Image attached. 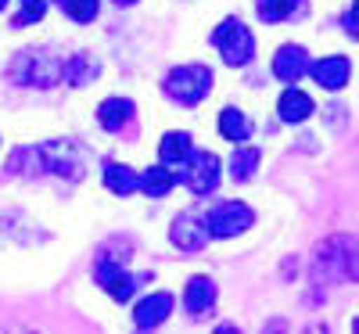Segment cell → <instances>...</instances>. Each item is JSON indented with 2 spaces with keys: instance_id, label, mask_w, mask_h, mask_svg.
Instances as JSON below:
<instances>
[{
  "instance_id": "obj_12",
  "label": "cell",
  "mask_w": 359,
  "mask_h": 334,
  "mask_svg": "<svg viewBox=\"0 0 359 334\" xmlns=\"http://www.w3.org/2000/svg\"><path fill=\"white\" fill-rule=\"evenodd\" d=\"M191 133H165L162 137V144H158V159H162V166L165 169H172V166H184V159L191 155Z\"/></svg>"
},
{
  "instance_id": "obj_22",
  "label": "cell",
  "mask_w": 359,
  "mask_h": 334,
  "mask_svg": "<svg viewBox=\"0 0 359 334\" xmlns=\"http://www.w3.org/2000/svg\"><path fill=\"white\" fill-rule=\"evenodd\" d=\"M345 29H348V36H355V8L345 11Z\"/></svg>"
},
{
  "instance_id": "obj_11",
  "label": "cell",
  "mask_w": 359,
  "mask_h": 334,
  "mask_svg": "<svg viewBox=\"0 0 359 334\" xmlns=\"http://www.w3.org/2000/svg\"><path fill=\"white\" fill-rule=\"evenodd\" d=\"M277 112H280L284 123H306V119L313 115V98L302 94V90H294V86H287L280 94V101H277Z\"/></svg>"
},
{
  "instance_id": "obj_24",
  "label": "cell",
  "mask_w": 359,
  "mask_h": 334,
  "mask_svg": "<svg viewBox=\"0 0 359 334\" xmlns=\"http://www.w3.org/2000/svg\"><path fill=\"white\" fill-rule=\"evenodd\" d=\"M115 4H123V8H130V4H137V0H115Z\"/></svg>"
},
{
  "instance_id": "obj_9",
  "label": "cell",
  "mask_w": 359,
  "mask_h": 334,
  "mask_svg": "<svg viewBox=\"0 0 359 334\" xmlns=\"http://www.w3.org/2000/svg\"><path fill=\"white\" fill-rule=\"evenodd\" d=\"M133 112H137V108H133L130 98H108V101L97 108V123H101V130L118 133V130H126V126H130Z\"/></svg>"
},
{
  "instance_id": "obj_23",
  "label": "cell",
  "mask_w": 359,
  "mask_h": 334,
  "mask_svg": "<svg viewBox=\"0 0 359 334\" xmlns=\"http://www.w3.org/2000/svg\"><path fill=\"white\" fill-rule=\"evenodd\" d=\"M212 334H241V330H237V327H233V323H219V327H216V330H212Z\"/></svg>"
},
{
  "instance_id": "obj_1",
  "label": "cell",
  "mask_w": 359,
  "mask_h": 334,
  "mask_svg": "<svg viewBox=\"0 0 359 334\" xmlns=\"http://www.w3.org/2000/svg\"><path fill=\"white\" fill-rule=\"evenodd\" d=\"M212 90V69L205 65H180L165 76V98H172L176 105H198L208 98Z\"/></svg>"
},
{
  "instance_id": "obj_2",
  "label": "cell",
  "mask_w": 359,
  "mask_h": 334,
  "mask_svg": "<svg viewBox=\"0 0 359 334\" xmlns=\"http://www.w3.org/2000/svg\"><path fill=\"white\" fill-rule=\"evenodd\" d=\"M212 44L219 47L226 65H248L252 58H255V36H252V29L241 18L219 22V29L212 33Z\"/></svg>"
},
{
  "instance_id": "obj_3",
  "label": "cell",
  "mask_w": 359,
  "mask_h": 334,
  "mask_svg": "<svg viewBox=\"0 0 359 334\" xmlns=\"http://www.w3.org/2000/svg\"><path fill=\"white\" fill-rule=\"evenodd\" d=\"M252 223H255V212L245 201H223L208 212L205 234L208 237H233V234H245Z\"/></svg>"
},
{
  "instance_id": "obj_5",
  "label": "cell",
  "mask_w": 359,
  "mask_h": 334,
  "mask_svg": "<svg viewBox=\"0 0 359 334\" xmlns=\"http://www.w3.org/2000/svg\"><path fill=\"white\" fill-rule=\"evenodd\" d=\"M306 72H309V54H306V47L291 44V47H280V51H277V58H273V76H277L280 83L294 86Z\"/></svg>"
},
{
  "instance_id": "obj_15",
  "label": "cell",
  "mask_w": 359,
  "mask_h": 334,
  "mask_svg": "<svg viewBox=\"0 0 359 334\" xmlns=\"http://www.w3.org/2000/svg\"><path fill=\"white\" fill-rule=\"evenodd\" d=\"M140 180V187L137 191H144L147 198H165L169 191H172V184H176V173H169L165 166H151L144 176H137Z\"/></svg>"
},
{
  "instance_id": "obj_14",
  "label": "cell",
  "mask_w": 359,
  "mask_h": 334,
  "mask_svg": "<svg viewBox=\"0 0 359 334\" xmlns=\"http://www.w3.org/2000/svg\"><path fill=\"white\" fill-rule=\"evenodd\" d=\"M259 18L262 22H284V18H298V15H306V0H259L255 4Z\"/></svg>"
},
{
  "instance_id": "obj_16",
  "label": "cell",
  "mask_w": 359,
  "mask_h": 334,
  "mask_svg": "<svg viewBox=\"0 0 359 334\" xmlns=\"http://www.w3.org/2000/svg\"><path fill=\"white\" fill-rule=\"evenodd\" d=\"M219 133H223L226 140H233V144L248 140V137H252V123H248V115H245L241 108H226V112L219 115Z\"/></svg>"
},
{
  "instance_id": "obj_6",
  "label": "cell",
  "mask_w": 359,
  "mask_h": 334,
  "mask_svg": "<svg viewBox=\"0 0 359 334\" xmlns=\"http://www.w3.org/2000/svg\"><path fill=\"white\" fill-rule=\"evenodd\" d=\"M309 72H313L316 86H323V90H341V86L348 83V76H352V62H348V58H341V54H331V58H320V62H313Z\"/></svg>"
},
{
  "instance_id": "obj_4",
  "label": "cell",
  "mask_w": 359,
  "mask_h": 334,
  "mask_svg": "<svg viewBox=\"0 0 359 334\" xmlns=\"http://www.w3.org/2000/svg\"><path fill=\"white\" fill-rule=\"evenodd\" d=\"M180 180L194 191V194H212L219 184V159L212 151H191L180 169Z\"/></svg>"
},
{
  "instance_id": "obj_8",
  "label": "cell",
  "mask_w": 359,
  "mask_h": 334,
  "mask_svg": "<svg viewBox=\"0 0 359 334\" xmlns=\"http://www.w3.org/2000/svg\"><path fill=\"white\" fill-rule=\"evenodd\" d=\"M169 237H172V245H176V248H184V252H201V248H205V241H208L205 223H198L194 216H176Z\"/></svg>"
},
{
  "instance_id": "obj_19",
  "label": "cell",
  "mask_w": 359,
  "mask_h": 334,
  "mask_svg": "<svg viewBox=\"0 0 359 334\" xmlns=\"http://www.w3.org/2000/svg\"><path fill=\"white\" fill-rule=\"evenodd\" d=\"M97 8H101L97 0H65V11H69V18H72V22H83V25L97 18Z\"/></svg>"
},
{
  "instance_id": "obj_20",
  "label": "cell",
  "mask_w": 359,
  "mask_h": 334,
  "mask_svg": "<svg viewBox=\"0 0 359 334\" xmlns=\"http://www.w3.org/2000/svg\"><path fill=\"white\" fill-rule=\"evenodd\" d=\"M43 15H47V0H22V11L15 18V29H22L29 22H40Z\"/></svg>"
},
{
  "instance_id": "obj_7",
  "label": "cell",
  "mask_w": 359,
  "mask_h": 334,
  "mask_svg": "<svg viewBox=\"0 0 359 334\" xmlns=\"http://www.w3.org/2000/svg\"><path fill=\"white\" fill-rule=\"evenodd\" d=\"M169 313H172V295H169V291H155V295H147V298L137 302L133 320H137L140 330H151V327H158Z\"/></svg>"
},
{
  "instance_id": "obj_25",
  "label": "cell",
  "mask_w": 359,
  "mask_h": 334,
  "mask_svg": "<svg viewBox=\"0 0 359 334\" xmlns=\"http://www.w3.org/2000/svg\"><path fill=\"white\" fill-rule=\"evenodd\" d=\"M4 8H8V0H0V11H4Z\"/></svg>"
},
{
  "instance_id": "obj_21",
  "label": "cell",
  "mask_w": 359,
  "mask_h": 334,
  "mask_svg": "<svg viewBox=\"0 0 359 334\" xmlns=\"http://www.w3.org/2000/svg\"><path fill=\"white\" fill-rule=\"evenodd\" d=\"M284 330H287V320H269V327L262 334H284Z\"/></svg>"
},
{
  "instance_id": "obj_10",
  "label": "cell",
  "mask_w": 359,
  "mask_h": 334,
  "mask_svg": "<svg viewBox=\"0 0 359 334\" xmlns=\"http://www.w3.org/2000/svg\"><path fill=\"white\" fill-rule=\"evenodd\" d=\"M184 306L191 309V313H208L216 306V284L208 281V277H191L187 281V288H184Z\"/></svg>"
},
{
  "instance_id": "obj_13",
  "label": "cell",
  "mask_w": 359,
  "mask_h": 334,
  "mask_svg": "<svg viewBox=\"0 0 359 334\" xmlns=\"http://www.w3.org/2000/svg\"><path fill=\"white\" fill-rule=\"evenodd\" d=\"M104 187L111 191V194H133L137 187H140V180H137V173L130 169V166H118V162H104Z\"/></svg>"
},
{
  "instance_id": "obj_26",
  "label": "cell",
  "mask_w": 359,
  "mask_h": 334,
  "mask_svg": "<svg viewBox=\"0 0 359 334\" xmlns=\"http://www.w3.org/2000/svg\"><path fill=\"white\" fill-rule=\"evenodd\" d=\"M57 4H65V0H57Z\"/></svg>"
},
{
  "instance_id": "obj_18",
  "label": "cell",
  "mask_w": 359,
  "mask_h": 334,
  "mask_svg": "<svg viewBox=\"0 0 359 334\" xmlns=\"http://www.w3.org/2000/svg\"><path fill=\"white\" fill-rule=\"evenodd\" d=\"M259 147H237L233 155H230V173H233V180H252V173H255V166H259Z\"/></svg>"
},
{
  "instance_id": "obj_17",
  "label": "cell",
  "mask_w": 359,
  "mask_h": 334,
  "mask_svg": "<svg viewBox=\"0 0 359 334\" xmlns=\"http://www.w3.org/2000/svg\"><path fill=\"white\" fill-rule=\"evenodd\" d=\"M97 69H101V65H97L90 54H76V58H69V62H65L62 79H69L72 86H83L86 79H94V76H97Z\"/></svg>"
}]
</instances>
